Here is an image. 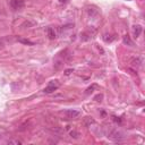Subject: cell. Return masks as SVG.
<instances>
[{
  "label": "cell",
  "instance_id": "cb8c5ba5",
  "mask_svg": "<svg viewBox=\"0 0 145 145\" xmlns=\"http://www.w3.org/2000/svg\"><path fill=\"white\" fill-rule=\"evenodd\" d=\"M60 1H65V0H60Z\"/></svg>",
  "mask_w": 145,
  "mask_h": 145
},
{
  "label": "cell",
  "instance_id": "ba28073f",
  "mask_svg": "<svg viewBox=\"0 0 145 145\" xmlns=\"http://www.w3.org/2000/svg\"><path fill=\"white\" fill-rule=\"evenodd\" d=\"M47 34H48V37H49L50 40H54V39H56V32H54V30L52 28V27H48Z\"/></svg>",
  "mask_w": 145,
  "mask_h": 145
},
{
  "label": "cell",
  "instance_id": "ffe728a7",
  "mask_svg": "<svg viewBox=\"0 0 145 145\" xmlns=\"http://www.w3.org/2000/svg\"><path fill=\"white\" fill-rule=\"evenodd\" d=\"M73 71H74V70H73V69H66V70H65V73H64V74L65 75H66V76H68V75H70L71 74V73H73Z\"/></svg>",
  "mask_w": 145,
  "mask_h": 145
},
{
  "label": "cell",
  "instance_id": "30bf717a",
  "mask_svg": "<svg viewBox=\"0 0 145 145\" xmlns=\"http://www.w3.org/2000/svg\"><path fill=\"white\" fill-rule=\"evenodd\" d=\"M123 41H124V43H125V44L129 45V47H132V45H133V41H132V39L129 37V35H125V36L123 37Z\"/></svg>",
  "mask_w": 145,
  "mask_h": 145
},
{
  "label": "cell",
  "instance_id": "7c38bea8",
  "mask_svg": "<svg viewBox=\"0 0 145 145\" xmlns=\"http://www.w3.org/2000/svg\"><path fill=\"white\" fill-rule=\"evenodd\" d=\"M52 133H54V134H57V135H61V134H64L65 133V130L64 129H61L60 127H54V128H52Z\"/></svg>",
  "mask_w": 145,
  "mask_h": 145
},
{
  "label": "cell",
  "instance_id": "5b68a950",
  "mask_svg": "<svg viewBox=\"0 0 145 145\" xmlns=\"http://www.w3.org/2000/svg\"><path fill=\"white\" fill-rule=\"evenodd\" d=\"M130 64H132V66H133V67H136V68L141 67L143 65V57L138 56V57L133 58V59H132V61H130Z\"/></svg>",
  "mask_w": 145,
  "mask_h": 145
},
{
  "label": "cell",
  "instance_id": "e0dca14e",
  "mask_svg": "<svg viewBox=\"0 0 145 145\" xmlns=\"http://www.w3.org/2000/svg\"><path fill=\"white\" fill-rule=\"evenodd\" d=\"M87 12H89L90 16H93V15H96V14H98V11L94 10L93 8H89V9H87Z\"/></svg>",
  "mask_w": 145,
  "mask_h": 145
},
{
  "label": "cell",
  "instance_id": "8fae6325",
  "mask_svg": "<svg viewBox=\"0 0 145 145\" xmlns=\"http://www.w3.org/2000/svg\"><path fill=\"white\" fill-rule=\"evenodd\" d=\"M95 89H98V85H96V84H92L90 87H87V89H86L85 94H86V95H89V94H91Z\"/></svg>",
  "mask_w": 145,
  "mask_h": 145
},
{
  "label": "cell",
  "instance_id": "ac0fdd59",
  "mask_svg": "<svg viewBox=\"0 0 145 145\" xmlns=\"http://www.w3.org/2000/svg\"><path fill=\"white\" fill-rule=\"evenodd\" d=\"M62 65H64V64H62L61 61H57L56 64H54V69H57V70H58V69H60Z\"/></svg>",
  "mask_w": 145,
  "mask_h": 145
},
{
  "label": "cell",
  "instance_id": "7402d4cb",
  "mask_svg": "<svg viewBox=\"0 0 145 145\" xmlns=\"http://www.w3.org/2000/svg\"><path fill=\"white\" fill-rule=\"evenodd\" d=\"M113 120H115V121H118V123H120V119H118V118H117V117H113Z\"/></svg>",
  "mask_w": 145,
  "mask_h": 145
},
{
  "label": "cell",
  "instance_id": "52a82bcc",
  "mask_svg": "<svg viewBox=\"0 0 145 145\" xmlns=\"http://www.w3.org/2000/svg\"><path fill=\"white\" fill-rule=\"evenodd\" d=\"M133 33H134V36L135 37H138L142 33V26L141 25H135L133 28Z\"/></svg>",
  "mask_w": 145,
  "mask_h": 145
},
{
  "label": "cell",
  "instance_id": "2e32d148",
  "mask_svg": "<svg viewBox=\"0 0 145 145\" xmlns=\"http://www.w3.org/2000/svg\"><path fill=\"white\" fill-rule=\"evenodd\" d=\"M7 144H15V145H20L22 144V142L18 140H11V141H8Z\"/></svg>",
  "mask_w": 145,
  "mask_h": 145
},
{
  "label": "cell",
  "instance_id": "9c48e42d",
  "mask_svg": "<svg viewBox=\"0 0 145 145\" xmlns=\"http://www.w3.org/2000/svg\"><path fill=\"white\" fill-rule=\"evenodd\" d=\"M17 41L26 45H34V43L32 41H30V40H27V39H23V37H17Z\"/></svg>",
  "mask_w": 145,
  "mask_h": 145
},
{
  "label": "cell",
  "instance_id": "9a60e30c",
  "mask_svg": "<svg viewBox=\"0 0 145 145\" xmlns=\"http://www.w3.org/2000/svg\"><path fill=\"white\" fill-rule=\"evenodd\" d=\"M69 135H70L73 138H76V140L79 137V136H81V135H79V133L77 132V130H71L70 133H69Z\"/></svg>",
  "mask_w": 145,
  "mask_h": 145
},
{
  "label": "cell",
  "instance_id": "603a6c76",
  "mask_svg": "<svg viewBox=\"0 0 145 145\" xmlns=\"http://www.w3.org/2000/svg\"><path fill=\"white\" fill-rule=\"evenodd\" d=\"M2 47H3V41L0 39V48H2Z\"/></svg>",
  "mask_w": 145,
  "mask_h": 145
},
{
  "label": "cell",
  "instance_id": "7a4b0ae2",
  "mask_svg": "<svg viewBox=\"0 0 145 145\" xmlns=\"http://www.w3.org/2000/svg\"><path fill=\"white\" fill-rule=\"evenodd\" d=\"M59 86H60L59 81H58V79H54V81H51L48 84V86L43 90V92H44L45 94H50V93H52V92H54L56 90H58Z\"/></svg>",
  "mask_w": 145,
  "mask_h": 145
},
{
  "label": "cell",
  "instance_id": "4fadbf2b",
  "mask_svg": "<svg viewBox=\"0 0 145 145\" xmlns=\"http://www.w3.org/2000/svg\"><path fill=\"white\" fill-rule=\"evenodd\" d=\"M95 123V120H94L93 118H91V117H87V118H85V121H84V125L85 126H91L92 124Z\"/></svg>",
  "mask_w": 145,
  "mask_h": 145
},
{
  "label": "cell",
  "instance_id": "8992f818",
  "mask_svg": "<svg viewBox=\"0 0 145 145\" xmlns=\"http://www.w3.org/2000/svg\"><path fill=\"white\" fill-rule=\"evenodd\" d=\"M94 33H95V31H93V32H83L81 34V40L82 41H89V40H91L92 37H93Z\"/></svg>",
  "mask_w": 145,
  "mask_h": 145
},
{
  "label": "cell",
  "instance_id": "6da1fadb",
  "mask_svg": "<svg viewBox=\"0 0 145 145\" xmlns=\"http://www.w3.org/2000/svg\"><path fill=\"white\" fill-rule=\"evenodd\" d=\"M108 137L110 138V140L118 141V142H119V141H123L124 138H125V135H124L120 130H118V129H111L110 132L108 133Z\"/></svg>",
  "mask_w": 145,
  "mask_h": 145
},
{
  "label": "cell",
  "instance_id": "277c9868",
  "mask_svg": "<svg viewBox=\"0 0 145 145\" xmlns=\"http://www.w3.org/2000/svg\"><path fill=\"white\" fill-rule=\"evenodd\" d=\"M9 3H10V6H11L12 9H15V10L22 9V8H24V6H25L24 0H10Z\"/></svg>",
  "mask_w": 145,
  "mask_h": 145
},
{
  "label": "cell",
  "instance_id": "44dd1931",
  "mask_svg": "<svg viewBox=\"0 0 145 145\" xmlns=\"http://www.w3.org/2000/svg\"><path fill=\"white\" fill-rule=\"evenodd\" d=\"M71 26H73V24H68V25H65V26H62L61 28H62V30H68V28H70Z\"/></svg>",
  "mask_w": 145,
  "mask_h": 145
},
{
  "label": "cell",
  "instance_id": "5bb4252c",
  "mask_svg": "<svg viewBox=\"0 0 145 145\" xmlns=\"http://www.w3.org/2000/svg\"><path fill=\"white\" fill-rule=\"evenodd\" d=\"M33 25H34V23H33V22H31V20H26V22H24L22 24V27H25V28L27 27V28H28V27H32Z\"/></svg>",
  "mask_w": 145,
  "mask_h": 145
},
{
  "label": "cell",
  "instance_id": "3957f363",
  "mask_svg": "<svg viewBox=\"0 0 145 145\" xmlns=\"http://www.w3.org/2000/svg\"><path fill=\"white\" fill-rule=\"evenodd\" d=\"M62 113H64L67 118H69V119H75V118H77V117L81 116V111L74 110V109H68V110L64 111Z\"/></svg>",
  "mask_w": 145,
  "mask_h": 145
},
{
  "label": "cell",
  "instance_id": "d6986e66",
  "mask_svg": "<svg viewBox=\"0 0 145 145\" xmlns=\"http://www.w3.org/2000/svg\"><path fill=\"white\" fill-rule=\"evenodd\" d=\"M102 99H103V95H102V94H98V95L94 98V100L98 101V102H101V101H102Z\"/></svg>",
  "mask_w": 145,
  "mask_h": 145
}]
</instances>
